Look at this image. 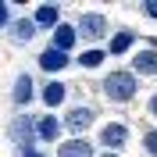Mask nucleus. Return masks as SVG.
<instances>
[{"instance_id": "obj_5", "label": "nucleus", "mask_w": 157, "mask_h": 157, "mask_svg": "<svg viewBox=\"0 0 157 157\" xmlns=\"http://www.w3.org/2000/svg\"><path fill=\"white\" fill-rule=\"evenodd\" d=\"M93 118H97L93 107H75V111H68V118H64V128H71L75 136H82V132L93 125Z\"/></svg>"}, {"instance_id": "obj_11", "label": "nucleus", "mask_w": 157, "mask_h": 157, "mask_svg": "<svg viewBox=\"0 0 157 157\" xmlns=\"http://www.w3.org/2000/svg\"><path fill=\"white\" fill-rule=\"evenodd\" d=\"M11 39L14 43H32V36H36V21L32 18H18V21H11Z\"/></svg>"}, {"instance_id": "obj_16", "label": "nucleus", "mask_w": 157, "mask_h": 157, "mask_svg": "<svg viewBox=\"0 0 157 157\" xmlns=\"http://www.w3.org/2000/svg\"><path fill=\"white\" fill-rule=\"evenodd\" d=\"M104 57H107V50H82V54H78V68H100V64H104Z\"/></svg>"}, {"instance_id": "obj_4", "label": "nucleus", "mask_w": 157, "mask_h": 157, "mask_svg": "<svg viewBox=\"0 0 157 157\" xmlns=\"http://www.w3.org/2000/svg\"><path fill=\"white\" fill-rule=\"evenodd\" d=\"M125 139H128V128L121 125V121H111V125L100 128V143H104L107 150H121V147H125Z\"/></svg>"}, {"instance_id": "obj_13", "label": "nucleus", "mask_w": 157, "mask_h": 157, "mask_svg": "<svg viewBox=\"0 0 157 157\" xmlns=\"http://www.w3.org/2000/svg\"><path fill=\"white\" fill-rule=\"evenodd\" d=\"M57 157H93V147H89L82 136H75V139H68V143H61Z\"/></svg>"}, {"instance_id": "obj_1", "label": "nucleus", "mask_w": 157, "mask_h": 157, "mask_svg": "<svg viewBox=\"0 0 157 157\" xmlns=\"http://www.w3.org/2000/svg\"><path fill=\"white\" fill-rule=\"evenodd\" d=\"M136 89H139V75L136 71H111L104 78V93L114 104H128V100L136 97Z\"/></svg>"}, {"instance_id": "obj_19", "label": "nucleus", "mask_w": 157, "mask_h": 157, "mask_svg": "<svg viewBox=\"0 0 157 157\" xmlns=\"http://www.w3.org/2000/svg\"><path fill=\"white\" fill-rule=\"evenodd\" d=\"M139 11H143L147 18H157V0H147V4H143V7H139Z\"/></svg>"}, {"instance_id": "obj_7", "label": "nucleus", "mask_w": 157, "mask_h": 157, "mask_svg": "<svg viewBox=\"0 0 157 157\" xmlns=\"http://www.w3.org/2000/svg\"><path fill=\"white\" fill-rule=\"evenodd\" d=\"M61 128H64V121H61L57 114H47L36 121V136L43 139V143H54V139H61Z\"/></svg>"}, {"instance_id": "obj_10", "label": "nucleus", "mask_w": 157, "mask_h": 157, "mask_svg": "<svg viewBox=\"0 0 157 157\" xmlns=\"http://www.w3.org/2000/svg\"><path fill=\"white\" fill-rule=\"evenodd\" d=\"M32 93H36V86H32V78H29V75H18V78H14L11 100H14L18 107H25V104H29V100H32Z\"/></svg>"}, {"instance_id": "obj_9", "label": "nucleus", "mask_w": 157, "mask_h": 157, "mask_svg": "<svg viewBox=\"0 0 157 157\" xmlns=\"http://www.w3.org/2000/svg\"><path fill=\"white\" fill-rule=\"evenodd\" d=\"M75 43H78V29L75 25H57V29H54V50L68 54Z\"/></svg>"}, {"instance_id": "obj_18", "label": "nucleus", "mask_w": 157, "mask_h": 157, "mask_svg": "<svg viewBox=\"0 0 157 157\" xmlns=\"http://www.w3.org/2000/svg\"><path fill=\"white\" fill-rule=\"evenodd\" d=\"M0 29H11V4H0Z\"/></svg>"}, {"instance_id": "obj_12", "label": "nucleus", "mask_w": 157, "mask_h": 157, "mask_svg": "<svg viewBox=\"0 0 157 157\" xmlns=\"http://www.w3.org/2000/svg\"><path fill=\"white\" fill-rule=\"evenodd\" d=\"M132 68L136 75H157V50H139L132 57Z\"/></svg>"}, {"instance_id": "obj_20", "label": "nucleus", "mask_w": 157, "mask_h": 157, "mask_svg": "<svg viewBox=\"0 0 157 157\" xmlns=\"http://www.w3.org/2000/svg\"><path fill=\"white\" fill-rule=\"evenodd\" d=\"M18 157H43V154H36V150L29 147V150H18Z\"/></svg>"}, {"instance_id": "obj_2", "label": "nucleus", "mask_w": 157, "mask_h": 157, "mask_svg": "<svg viewBox=\"0 0 157 157\" xmlns=\"http://www.w3.org/2000/svg\"><path fill=\"white\" fill-rule=\"evenodd\" d=\"M78 36L82 39H104L107 36V14H100V11H86L82 18H78Z\"/></svg>"}, {"instance_id": "obj_3", "label": "nucleus", "mask_w": 157, "mask_h": 157, "mask_svg": "<svg viewBox=\"0 0 157 157\" xmlns=\"http://www.w3.org/2000/svg\"><path fill=\"white\" fill-rule=\"evenodd\" d=\"M7 132H11V139L18 143V150H29L32 139H39V136H36V121H32V118H14Z\"/></svg>"}, {"instance_id": "obj_8", "label": "nucleus", "mask_w": 157, "mask_h": 157, "mask_svg": "<svg viewBox=\"0 0 157 157\" xmlns=\"http://www.w3.org/2000/svg\"><path fill=\"white\" fill-rule=\"evenodd\" d=\"M39 68H43V71H50V75H57V71H64V68H68V54H61V50L47 47L43 54H39Z\"/></svg>"}, {"instance_id": "obj_6", "label": "nucleus", "mask_w": 157, "mask_h": 157, "mask_svg": "<svg viewBox=\"0 0 157 157\" xmlns=\"http://www.w3.org/2000/svg\"><path fill=\"white\" fill-rule=\"evenodd\" d=\"M32 21H36V29H57L61 25V7L57 4H39Z\"/></svg>"}, {"instance_id": "obj_14", "label": "nucleus", "mask_w": 157, "mask_h": 157, "mask_svg": "<svg viewBox=\"0 0 157 157\" xmlns=\"http://www.w3.org/2000/svg\"><path fill=\"white\" fill-rule=\"evenodd\" d=\"M132 43H136V32L132 29H118L111 36V43H107V54H125V50H132Z\"/></svg>"}, {"instance_id": "obj_21", "label": "nucleus", "mask_w": 157, "mask_h": 157, "mask_svg": "<svg viewBox=\"0 0 157 157\" xmlns=\"http://www.w3.org/2000/svg\"><path fill=\"white\" fill-rule=\"evenodd\" d=\"M150 114L157 118V93H154V97H150Z\"/></svg>"}, {"instance_id": "obj_15", "label": "nucleus", "mask_w": 157, "mask_h": 157, "mask_svg": "<svg viewBox=\"0 0 157 157\" xmlns=\"http://www.w3.org/2000/svg\"><path fill=\"white\" fill-rule=\"evenodd\" d=\"M39 97H43L47 107H57V104H64V97H68V86H64V82H47Z\"/></svg>"}, {"instance_id": "obj_22", "label": "nucleus", "mask_w": 157, "mask_h": 157, "mask_svg": "<svg viewBox=\"0 0 157 157\" xmlns=\"http://www.w3.org/2000/svg\"><path fill=\"white\" fill-rule=\"evenodd\" d=\"M100 157H121V154H100Z\"/></svg>"}, {"instance_id": "obj_17", "label": "nucleus", "mask_w": 157, "mask_h": 157, "mask_svg": "<svg viewBox=\"0 0 157 157\" xmlns=\"http://www.w3.org/2000/svg\"><path fill=\"white\" fill-rule=\"evenodd\" d=\"M143 150H147L150 157H157V128H150L147 136H143Z\"/></svg>"}]
</instances>
